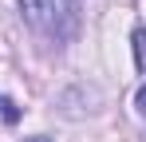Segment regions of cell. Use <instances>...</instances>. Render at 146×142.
Wrapping results in <instances>:
<instances>
[{
	"label": "cell",
	"instance_id": "1",
	"mask_svg": "<svg viewBox=\"0 0 146 142\" xmlns=\"http://www.w3.org/2000/svg\"><path fill=\"white\" fill-rule=\"evenodd\" d=\"M20 8H24V20L36 32H51L55 28V0H20Z\"/></svg>",
	"mask_w": 146,
	"mask_h": 142
},
{
	"label": "cell",
	"instance_id": "2",
	"mask_svg": "<svg viewBox=\"0 0 146 142\" xmlns=\"http://www.w3.org/2000/svg\"><path fill=\"white\" fill-rule=\"evenodd\" d=\"M134 63H138V71L146 75V28L134 32Z\"/></svg>",
	"mask_w": 146,
	"mask_h": 142
},
{
	"label": "cell",
	"instance_id": "3",
	"mask_svg": "<svg viewBox=\"0 0 146 142\" xmlns=\"http://www.w3.org/2000/svg\"><path fill=\"white\" fill-rule=\"evenodd\" d=\"M0 118H4L8 126H16V122H20V107H16L12 99H4V95H0Z\"/></svg>",
	"mask_w": 146,
	"mask_h": 142
},
{
	"label": "cell",
	"instance_id": "4",
	"mask_svg": "<svg viewBox=\"0 0 146 142\" xmlns=\"http://www.w3.org/2000/svg\"><path fill=\"white\" fill-rule=\"evenodd\" d=\"M134 103H138V111H142V115H146V83H142V87H138V99H134Z\"/></svg>",
	"mask_w": 146,
	"mask_h": 142
},
{
	"label": "cell",
	"instance_id": "5",
	"mask_svg": "<svg viewBox=\"0 0 146 142\" xmlns=\"http://www.w3.org/2000/svg\"><path fill=\"white\" fill-rule=\"evenodd\" d=\"M67 4H71V8H79V0H67Z\"/></svg>",
	"mask_w": 146,
	"mask_h": 142
},
{
	"label": "cell",
	"instance_id": "6",
	"mask_svg": "<svg viewBox=\"0 0 146 142\" xmlns=\"http://www.w3.org/2000/svg\"><path fill=\"white\" fill-rule=\"evenodd\" d=\"M36 142H48V138H36Z\"/></svg>",
	"mask_w": 146,
	"mask_h": 142
}]
</instances>
